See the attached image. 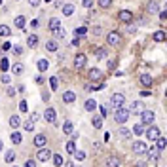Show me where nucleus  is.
Here are the masks:
<instances>
[{
    "label": "nucleus",
    "mask_w": 167,
    "mask_h": 167,
    "mask_svg": "<svg viewBox=\"0 0 167 167\" xmlns=\"http://www.w3.org/2000/svg\"><path fill=\"white\" fill-rule=\"evenodd\" d=\"M129 110L127 108H118L116 110V114H114V122L116 124H120V125H125V122L129 120Z\"/></svg>",
    "instance_id": "nucleus-1"
},
{
    "label": "nucleus",
    "mask_w": 167,
    "mask_h": 167,
    "mask_svg": "<svg viewBox=\"0 0 167 167\" xmlns=\"http://www.w3.org/2000/svg\"><path fill=\"white\" fill-rule=\"evenodd\" d=\"M124 105H125V95H124V93H114L112 97H110V106H112L114 110L124 108Z\"/></svg>",
    "instance_id": "nucleus-2"
},
{
    "label": "nucleus",
    "mask_w": 167,
    "mask_h": 167,
    "mask_svg": "<svg viewBox=\"0 0 167 167\" xmlns=\"http://www.w3.org/2000/svg\"><path fill=\"white\" fill-rule=\"evenodd\" d=\"M154 120H156L154 110H142V112H140V124H142V125H152Z\"/></svg>",
    "instance_id": "nucleus-3"
},
{
    "label": "nucleus",
    "mask_w": 167,
    "mask_h": 167,
    "mask_svg": "<svg viewBox=\"0 0 167 167\" xmlns=\"http://www.w3.org/2000/svg\"><path fill=\"white\" fill-rule=\"evenodd\" d=\"M146 148H148V145H146L145 140H135V142H133V146H131L133 154H137V156H140V154H146Z\"/></svg>",
    "instance_id": "nucleus-4"
},
{
    "label": "nucleus",
    "mask_w": 167,
    "mask_h": 167,
    "mask_svg": "<svg viewBox=\"0 0 167 167\" xmlns=\"http://www.w3.org/2000/svg\"><path fill=\"white\" fill-rule=\"evenodd\" d=\"M145 133H146V137H148V140H154V142H156V140H158V139L161 137V133H160V129H158V127H156L154 124H152V125H150V127H148V129H146Z\"/></svg>",
    "instance_id": "nucleus-5"
},
{
    "label": "nucleus",
    "mask_w": 167,
    "mask_h": 167,
    "mask_svg": "<svg viewBox=\"0 0 167 167\" xmlns=\"http://www.w3.org/2000/svg\"><path fill=\"white\" fill-rule=\"evenodd\" d=\"M52 150L50 148H38V154H36V160H40V161H50L52 160Z\"/></svg>",
    "instance_id": "nucleus-6"
},
{
    "label": "nucleus",
    "mask_w": 167,
    "mask_h": 167,
    "mask_svg": "<svg viewBox=\"0 0 167 167\" xmlns=\"http://www.w3.org/2000/svg\"><path fill=\"white\" fill-rule=\"evenodd\" d=\"M106 42L110 44V46H118L122 42V34L120 32H116V31H112V32H108L106 34Z\"/></svg>",
    "instance_id": "nucleus-7"
},
{
    "label": "nucleus",
    "mask_w": 167,
    "mask_h": 167,
    "mask_svg": "<svg viewBox=\"0 0 167 167\" xmlns=\"http://www.w3.org/2000/svg\"><path fill=\"white\" fill-rule=\"evenodd\" d=\"M127 110H129V114H139V112L145 110V103H142V101H133Z\"/></svg>",
    "instance_id": "nucleus-8"
},
{
    "label": "nucleus",
    "mask_w": 167,
    "mask_h": 167,
    "mask_svg": "<svg viewBox=\"0 0 167 167\" xmlns=\"http://www.w3.org/2000/svg\"><path fill=\"white\" fill-rule=\"evenodd\" d=\"M139 84L145 86V87H152V86H154V78H152L150 74H140V76H139Z\"/></svg>",
    "instance_id": "nucleus-9"
},
{
    "label": "nucleus",
    "mask_w": 167,
    "mask_h": 167,
    "mask_svg": "<svg viewBox=\"0 0 167 167\" xmlns=\"http://www.w3.org/2000/svg\"><path fill=\"white\" fill-rule=\"evenodd\" d=\"M86 63H87V59H86V55L84 53H78L76 57H74V68H84L86 66Z\"/></svg>",
    "instance_id": "nucleus-10"
},
{
    "label": "nucleus",
    "mask_w": 167,
    "mask_h": 167,
    "mask_svg": "<svg viewBox=\"0 0 167 167\" xmlns=\"http://www.w3.org/2000/svg\"><path fill=\"white\" fill-rule=\"evenodd\" d=\"M118 17H120L122 23H131V21H133V13H131L129 10H122L120 13H118Z\"/></svg>",
    "instance_id": "nucleus-11"
},
{
    "label": "nucleus",
    "mask_w": 167,
    "mask_h": 167,
    "mask_svg": "<svg viewBox=\"0 0 167 167\" xmlns=\"http://www.w3.org/2000/svg\"><path fill=\"white\" fill-rule=\"evenodd\" d=\"M46 142H47L46 135H42V133H40V135H36V137H34V140H32V145H34L36 148H44V146H46Z\"/></svg>",
    "instance_id": "nucleus-12"
},
{
    "label": "nucleus",
    "mask_w": 167,
    "mask_h": 167,
    "mask_svg": "<svg viewBox=\"0 0 167 167\" xmlns=\"http://www.w3.org/2000/svg\"><path fill=\"white\" fill-rule=\"evenodd\" d=\"M44 120H46L47 124H55V110H53V108H46V112H44Z\"/></svg>",
    "instance_id": "nucleus-13"
},
{
    "label": "nucleus",
    "mask_w": 167,
    "mask_h": 167,
    "mask_svg": "<svg viewBox=\"0 0 167 167\" xmlns=\"http://www.w3.org/2000/svg\"><path fill=\"white\" fill-rule=\"evenodd\" d=\"M63 101H65L66 105H72V103L76 101V93H74V91H65V93H63Z\"/></svg>",
    "instance_id": "nucleus-14"
},
{
    "label": "nucleus",
    "mask_w": 167,
    "mask_h": 167,
    "mask_svg": "<svg viewBox=\"0 0 167 167\" xmlns=\"http://www.w3.org/2000/svg\"><path fill=\"white\" fill-rule=\"evenodd\" d=\"M146 154H148V161H156V160L160 158V150H158L156 146H152V148H146Z\"/></svg>",
    "instance_id": "nucleus-15"
},
{
    "label": "nucleus",
    "mask_w": 167,
    "mask_h": 167,
    "mask_svg": "<svg viewBox=\"0 0 167 167\" xmlns=\"http://www.w3.org/2000/svg\"><path fill=\"white\" fill-rule=\"evenodd\" d=\"M10 125H12V129H17V127L21 125V118H19V114H12V116H10Z\"/></svg>",
    "instance_id": "nucleus-16"
},
{
    "label": "nucleus",
    "mask_w": 167,
    "mask_h": 167,
    "mask_svg": "<svg viewBox=\"0 0 167 167\" xmlns=\"http://www.w3.org/2000/svg\"><path fill=\"white\" fill-rule=\"evenodd\" d=\"M106 167H122V160L116 158V156H112V158L106 160Z\"/></svg>",
    "instance_id": "nucleus-17"
},
{
    "label": "nucleus",
    "mask_w": 167,
    "mask_h": 167,
    "mask_svg": "<svg viewBox=\"0 0 167 167\" xmlns=\"http://www.w3.org/2000/svg\"><path fill=\"white\" fill-rule=\"evenodd\" d=\"M91 124H93L95 129H101V127H103V116H101V114H95L93 120H91Z\"/></svg>",
    "instance_id": "nucleus-18"
},
{
    "label": "nucleus",
    "mask_w": 167,
    "mask_h": 167,
    "mask_svg": "<svg viewBox=\"0 0 167 167\" xmlns=\"http://www.w3.org/2000/svg\"><path fill=\"white\" fill-rule=\"evenodd\" d=\"M57 29H61V19H59V17H52V19H50V31L53 32V31H57Z\"/></svg>",
    "instance_id": "nucleus-19"
},
{
    "label": "nucleus",
    "mask_w": 167,
    "mask_h": 167,
    "mask_svg": "<svg viewBox=\"0 0 167 167\" xmlns=\"http://www.w3.org/2000/svg\"><path fill=\"white\" fill-rule=\"evenodd\" d=\"M84 108L87 112H95V108H97V101H95V99H87L86 105H84Z\"/></svg>",
    "instance_id": "nucleus-20"
},
{
    "label": "nucleus",
    "mask_w": 167,
    "mask_h": 167,
    "mask_svg": "<svg viewBox=\"0 0 167 167\" xmlns=\"http://www.w3.org/2000/svg\"><path fill=\"white\" fill-rule=\"evenodd\" d=\"M59 50V44H57V40H50V42H47L46 44V52H57Z\"/></svg>",
    "instance_id": "nucleus-21"
},
{
    "label": "nucleus",
    "mask_w": 167,
    "mask_h": 167,
    "mask_svg": "<svg viewBox=\"0 0 167 167\" xmlns=\"http://www.w3.org/2000/svg\"><path fill=\"white\" fill-rule=\"evenodd\" d=\"M103 78V72L99 68H91L89 70V80H101Z\"/></svg>",
    "instance_id": "nucleus-22"
},
{
    "label": "nucleus",
    "mask_w": 167,
    "mask_h": 167,
    "mask_svg": "<svg viewBox=\"0 0 167 167\" xmlns=\"http://www.w3.org/2000/svg\"><path fill=\"white\" fill-rule=\"evenodd\" d=\"M27 46L29 47H36L38 46V34H29V38H27Z\"/></svg>",
    "instance_id": "nucleus-23"
},
{
    "label": "nucleus",
    "mask_w": 167,
    "mask_h": 167,
    "mask_svg": "<svg viewBox=\"0 0 167 167\" xmlns=\"http://www.w3.org/2000/svg\"><path fill=\"white\" fill-rule=\"evenodd\" d=\"M36 66H38V70H40V72H46V70L50 68V61H47V59H40Z\"/></svg>",
    "instance_id": "nucleus-24"
},
{
    "label": "nucleus",
    "mask_w": 167,
    "mask_h": 167,
    "mask_svg": "<svg viewBox=\"0 0 167 167\" xmlns=\"http://www.w3.org/2000/svg\"><path fill=\"white\" fill-rule=\"evenodd\" d=\"M52 161H53V165H55V167H61V165L65 163V160H63V156H61V154H53V156H52Z\"/></svg>",
    "instance_id": "nucleus-25"
},
{
    "label": "nucleus",
    "mask_w": 167,
    "mask_h": 167,
    "mask_svg": "<svg viewBox=\"0 0 167 167\" xmlns=\"http://www.w3.org/2000/svg\"><path fill=\"white\" fill-rule=\"evenodd\" d=\"M145 131H146V129H145V125H142V124H137V125H133V131H131V133H133V135H137V137H140Z\"/></svg>",
    "instance_id": "nucleus-26"
},
{
    "label": "nucleus",
    "mask_w": 167,
    "mask_h": 167,
    "mask_svg": "<svg viewBox=\"0 0 167 167\" xmlns=\"http://www.w3.org/2000/svg\"><path fill=\"white\" fill-rule=\"evenodd\" d=\"M25 21H27V19L23 17V15H17L13 23H15V27H17V29H25Z\"/></svg>",
    "instance_id": "nucleus-27"
},
{
    "label": "nucleus",
    "mask_w": 167,
    "mask_h": 167,
    "mask_svg": "<svg viewBox=\"0 0 167 167\" xmlns=\"http://www.w3.org/2000/svg\"><path fill=\"white\" fill-rule=\"evenodd\" d=\"M23 70H25V66H23L21 63H15V65L12 66V72H13V74H17V76H19V74H23Z\"/></svg>",
    "instance_id": "nucleus-28"
},
{
    "label": "nucleus",
    "mask_w": 167,
    "mask_h": 167,
    "mask_svg": "<svg viewBox=\"0 0 167 167\" xmlns=\"http://www.w3.org/2000/svg\"><path fill=\"white\" fill-rule=\"evenodd\" d=\"M76 150H78V148H76V140H68V142H66V152H68V154H74Z\"/></svg>",
    "instance_id": "nucleus-29"
},
{
    "label": "nucleus",
    "mask_w": 167,
    "mask_h": 167,
    "mask_svg": "<svg viewBox=\"0 0 167 167\" xmlns=\"http://www.w3.org/2000/svg\"><path fill=\"white\" fill-rule=\"evenodd\" d=\"M61 10H63V15H72L74 13V6L72 4H65Z\"/></svg>",
    "instance_id": "nucleus-30"
},
{
    "label": "nucleus",
    "mask_w": 167,
    "mask_h": 167,
    "mask_svg": "<svg viewBox=\"0 0 167 167\" xmlns=\"http://www.w3.org/2000/svg\"><path fill=\"white\" fill-rule=\"evenodd\" d=\"M146 12H148V13H158V12H160V6H158L156 2H148Z\"/></svg>",
    "instance_id": "nucleus-31"
},
{
    "label": "nucleus",
    "mask_w": 167,
    "mask_h": 167,
    "mask_svg": "<svg viewBox=\"0 0 167 167\" xmlns=\"http://www.w3.org/2000/svg\"><path fill=\"white\" fill-rule=\"evenodd\" d=\"M21 140H23L21 133H19V131H13V133H12V142H13V145H21Z\"/></svg>",
    "instance_id": "nucleus-32"
},
{
    "label": "nucleus",
    "mask_w": 167,
    "mask_h": 167,
    "mask_svg": "<svg viewBox=\"0 0 167 167\" xmlns=\"http://www.w3.org/2000/svg\"><path fill=\"white\" fill-rule=\"evenodd\" d=\"M131 135H133V133H131L125 125H122V129H120V137H122V139H131Z\"/></svg>",
    "instance_id": "nucleus-33"
},
{
    "label": "nucleus",
    "mask_w": 167,
    "mask_h": 167,
    "mask_svg": "<svg viewBox=\"0 0 167 167\" xmlns=\"http://www.w3.org/2000/svg\"><path fill=\"white\" fill-rule=\"evenodd\" d=\"M106 50H105V47H99V50L97 52H95V57H97V59H106Z\"/></svg>",
    "instance_id": "nucleus-34"
},
{
    "label": "nucleus",
    "mask_w": 167,
    "mask_h": 167,
    "mask_svg": "<svg viewBox=\"0 0 167 167\" xmlns=\"http://www.w3.org/2000/svg\"><path fill=\"white\" fill-rule=\"evenodd\" d=\"M72 156H74L76 161H84V160H86V152H84V150H76Z\"/></svg>",
    "instance_id": "nucleus-35"
},
{
    "label": "nucleus",
    "mask_w": 167,
    "mask_h": 167,
    "mask_svg": "<svg viewBox=\"0 0 167 167\" xmlns=\"http://www.w3.org/2000/svg\"><path fill=\"white\" fill-rule=\"evenodd\" d=\"M72 131H74V127H72V124H70V122H65V124H63V133L70 135Z\"/></svg>",
    "instance_id": "nucleus-36"
},
{
    "label": "nucleus",
    "mask_w": 167,
    "mask_h": 167,
    "mask_svg": "<svg viewBox=\"0 0 167 167\" xmlns=\"http://www.w3.org/2000/svg\"><path fill=\"white\" fill-rule=\"evenodd\" d=\"M154 40L161 44V42L165 40V32H163V31H158V32H154Z\"/></svg>",
    "instance_id": "nucleus-37"
},
{
    "label": "nucleus",
    "mask_w": 167,
    "mask_h": 167,
    "mask_svg": "<svg viewBox=\"0 0 167 167\" xmlns=\"http://www.w3.org/2000/svg\"><path fill=\"white\" fill-rule=\"evenodd\" d=\"M15 161V152L13 150H8L6 152V163H13Z\"/></svg>",
    "instance_id": "nucleus-38"
},
{
    "label": "nucleus",
    "mask_w": 167,
    "mask_h": 167,
    "mask_svg": "<svg viewBox=\"0 0 167 167\" xmlns=\"http://www.w3.org/2000/svg\"><path fill=\"white\" fill-rule=\"evenodd\" d=\"M156 148H158L160 152H161V150L165 148V139H163V137H160V139L156 140Z\"/></svg>",
    "instance_id": "nucleus-39"
},
{
    "label": "nucleus",
    "mask_w": 167,
    "mask_h": 167,
    "mask_svg": "<svg viewBox=\"0 0 167 167\" xmlns=\"http://www.w3.org/2000/svg\"><path fill=\"white\" fill-rule=\"evenodd\" d=\"M8 66H10L8 59H6V57H2V61H0V68H2V72H6V70H8Z\"/></svg>",
    "instance_id": "nucleus-40"
},
{
    "label": "nucleus",
    "mask_w": 167,
    "mask_h": 167,
    "mask_svg": "<svg viewBox=\"0 0 167 167\" xmlns=\"http://www.w3.org/2000/svg\"><path fill=\"white\" fill-rule=\"evenodd\" d=\"M50 87H52L53 91L59 87V82H57V78H55V76H52V78H50Z\"/></svg>",
    "instance_id": "nucleus-41"
},
{
    "label": "nucleus",
    "mask_w": 167,
    "mask_h": 167,
    "mask_svg": "<svg viewBox=\"0 0 167 167\" xmlns=\"http://www.w3.org/2000/svg\"><path fill=\"white\" fill-rule=\"evenodd\" d=\"M23 127H25V131H32V129H34V122H31V120H27L25 124H23Z\"/></svg>",
    "instance_id": "nucleus-42"
},
{
    "label": "nucleus",
    "mask_w": 167,
    "mask_h": 167,
    "mask_svg": "<svg viewBox=\"0 0 167 167\" xmlns=\"http://www.w3.org/2000/svg\"><path fill=\"white\" fill-rule=\"evenodd\" d=\"M0 36H10V29L6 25H0Z\"/></svg>",
    "instance_id": "nucleus-43"
},
{
    "label": "nucleus",
    "mask_w": 167,
    "mask_h": 167,
    "mask_svg": "<svg viewBox=\"0 0 167 167\" xmlns=\"http://www.w3.org/2000/svg\"><path fill=\"white\" fill-rule=\"evenodd\" d=\"M110 4H112V0H99V8H103V10L108 8Z\"/></svg>",
    "instance_id": "nucleus-44"
},
{
    "label": "nucleus",
    "mask_w": 167,
    "mask_h": 167,
    "mask_svg": "<svg viewBox=\"0 0 167 167\" xmlns=\"http://www.w3.org/2000/svg\"><path fill=\"white\" fill-rule=\"evenodd\" d=\"M86 32H87V29H86V27H80V29H76V31H74V34H76V36H84Z\"/></svg>",
    "instance_id": "nucleus-45"
},
{
    "label": "nucleus",
    "mask_w": 167,
    "mask_h": 167,
    "mask_svg": "<svg viewBox=\"0 0 167 167\" xmlns=\"http://www.w3.org/2000/svg\"><path fill=\"white\" fill-rule=\"evenodd\" d=\"M53 36L55 38H65V31L63 29H57V31H53Z\"/></svg>",
    "instance_id": "nucleus-46"
},
{
    "label": "nucleus",
    "mask_w": 167,
    "mask_h": 167,
    "mask_svg": "<svg viewBox=\"0 0 167 167\" xmlns=\"http://www.w3.org/2000/svg\"><path fill=\"white\" fill-rule=\"evenodd\" d=\"M19 110L21 112H27V101H21L19 103Z\"/></svg>",
    "instance_id": "nucleus-47"
},
{
    "label": "nucleus",
    "mask_w": 167,
    "mask_h": 167,
    "mask_svg": "<svg viewBox=\"0 0 167 167\" xmlns=\"http://www.w3.org/2000/svg\"><path fill=\"white\" fill-rule=\"evenodd\" d=\"M40 2H42V0H29V4H31L32 8H38V6H40Z\"/></svg>",
    "instance_id": "nucleus-48"
},
{
    "label": "nucleus",
    "mask_w": 167,
    "mask_h": 167,
    "mask_svg": "<svg viewBox=\"0 0 167 167\" xmlns=\"http://www.w3.org/2000/svg\"><path fill=\"white\" fill-rule=\"evenodd\" d=\"M82 4H84V8H91L93 6V0H82Z\"/></svg>",
    "instance_id": "nucleus-49"
},
{
    "label": "nucleus",
    "mask_w": 167,
    "mask_h": 167,
    "mask_svg": "<svg viewBox=\"0 0 167 167\" xmlns=\"http://www.w3.org/2000/svg\"><path fill=\"white\" fill-rule=\"evenodd\" d=\"M25 167H36V160H27Z\"/></svg>",
    "instance_id": "nucleus-50"
},
{
    "label": "nucleus",
    "mask_w": 167,
    "mask_h": 167,
    "mask_svg": "<svg viewBox=\"0 0 167 167\" xmlns=\"http://www.w3.org/2000/svg\"><path fill=\"white\" fill-rule=\"evenodd\" d=\"M42 101H50V93H47V91H42Z\"/></svg>",
    "instance_id": "nucleus-51"
},
{
    "label": "nucleus",
    "mask_w": 167,
    "mask_h": 167,
    "mask_svg": "<svg viewBox=\"0 0 167 167\" xmlns=\"http://www.w3.org/2000/svg\"><path fill=\"white\" fill-rule=\"evenodd\" d=\"M116 65H118V63H116V59H110V61H108V68H110V70H112V68H116Z\"/></svg>",
    "instance_id": "nucleus-52"
},
{
    "label": "nucleus",
    "mask_w": 167,
    "mask_h": 167,
    "mask_svg": "<svg viewBox=\"0 0 167 167\" xmlns=\"http://www.w3.org/2000/svg\"><path fill=\"white\" fill-rule=\"evenodd\" d=\"M13 52H15L17 55H21V53H23V47H21V46H13Z\"/></svg>",
    "instance_id": "nucleus-53"
},
{
    "label": "nucleus",
    "mask_w": 167,
    "mask_h": 167,
    "mask_svg": "<svg viewBox=\"0 0 167 167\" xmlns=\"http://www.w3.org/2000/svg\"><path fill=\"white\" fill-rule=\"evenodd\" d=\"M160 19H161V23H165V21H167V15H165V12H160Z\"/></svg>",
    "instance_id": "nucleus-54"
},
{
    "label": "nucleus",
    "mask_w": 167,
    "mask_h": 167,
    "mask_svg": "<svg viewBox=\"0 0 167 167\" xmlns=\"http://www.w3.org/2000/svg\"><path fill=\"white\" fill-rule=\"evenodd\" d=\"M8 95H10V97H13V95H15V89L13 87H8V91H6Z\"/></svg>",
    "instance_id": "nucleus-55"
},
{
    "label": "nucleus",
    "mask_w": 167,
    "mask_h": 167,
    "mask_svg": "<svg viewBox=\"0 0 167 167\" xmlns=\"http://www.w3.org/2000/svg\"><path fill=\"white\" fill-rule=\"evenodd\" d=\"M2 82H4V84H10V76H8V74H2Z\"/></svg>",
    "instance_id": "nucleus-56"
},
{
    "label": "nucleus",
    "mask_w": 167,
    "mask_h": 167,
    "mask_svg": "<svg viewBox=\"0 0 167 167\" xmlns=\"http://www.w3.org/2000/svg\"><path fill=\"white\" fill-rule=\"evenodd\" d=\"M38 25H40V23H38V19H34V21L31 23V27H32V29H38Z\"/></svg>",
    "instance_id": "nucleus-57"
},
{
    "label": "nucleus",
    "mask_w": 167,
    "mask_h": 167,
    "mask_svg": "<svg viewBox=\"0 0 167 167\" xmlns=\"http://www.w3.org/2000/svg\"><path fill=\"white\" fill-rule=\"evenodd\" d=\"M106 112H108V108L106 106H101V116H106Z\"/></svg>",
    "instance_id": "nucleus-58"
},
{
    "label": "nucleus",
    "mask_w": 167,
    "mask_h": 167,
    "mask_svg": "<svg viewBox=\"0 0 167 167\" xmlns=\"http://www.w3.org/2000/svg\"><path fill=\"white\" fill-rule=\"evenodd\" d=\"M146 165V161H137V167H145Z\"/></svg>",
    "instance_id": "nucleus-59"
},
{
    "label": "nucleus",
    "mask_w": 167,
    "mask_h": 167,
    "mask_svg": "<svg viewBox=\"0 0 167 167\" xmlns=\"http://www.w3.org/2000/svg\"><path fill=\"white\" fill-rule=\"evenodd\" d=\"M65 167H74V163H72V161H66V163H65Z\"/></svg>",
    "instance_id": "nucleus-60"
},
{
    "label": "nucleus",
    "mask_w": 167,
    "mask_h": 167,
    "mask_svg": "<svg viewBox=\"0 0 167 167\" xmlns=\"http://www.w3.org/2000/svg\"><path fill=\"white\" fill-rule=\"evenodd\" d=\"M0 150H2V140H0Z\"/></svg>",
    "instance_id": "nucleus-61"
},
{
    "label": "nucleus",
    "mask_w": 167,
    "mask_h": 167,
    "mask_svg": "<svg viewBox=\"0 0 167 167\" xmlns=\"http://www.w3.org/2000/svg\"><path fill=\"white\" fill-rule=\"evenodd\" d=\"M44 2H46V4H47V2H52V0H44Z\"/></svg>",
    "instance_id": "nucleus-62"
}]
</instances>
